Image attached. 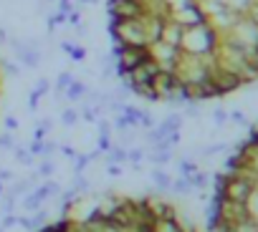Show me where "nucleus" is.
I'll return each instance as SVG.
<instances>
[{
	"instance_id": "obj_1",
	"label": "nucleus",
	"mask_w": 258,
	"mask_h": 232,
	"mask_svg": "<svg viewBox=\"0 0 258 232\" xmlns=\"http://www.w3.org/2000/svg\"><path fill=\"white\" fill-rule=\"evenodd\" d=\"M41 232H198L195 224L165 199L121 197L81 217H63Z\"/></svg>"
},
{
	"instance_id": "obj_2",
	"label": "nucleus",
	"mask_w": 258,
	"mask_h": 232,
	"mask_svg": "<svg viewBox=\"0 0 258 232\" xmlns=\"http://www.w3.org/2000/svg\"><path fill=\"white\" fill-rule=\"evenodd\" d=\"M233 119H235V122H238V124H245V116H243V113H238V111H235V113H233Z\"/></svg>"
},
{
	"instance_id": "obj_3",
	"label": "nucleus",
	"mask_w": 258,
	"mask_h": 232,
	"mask_svg": "<svg viewBox=\"0 0 258 232\" xmlns=\"http://www.w3.org/2000/svg\"><path fill=\"white\" fill-rule=\"evenodd\" d=\"M255 192H258V184H255Z\"/></svg>"
}]
</instances>
